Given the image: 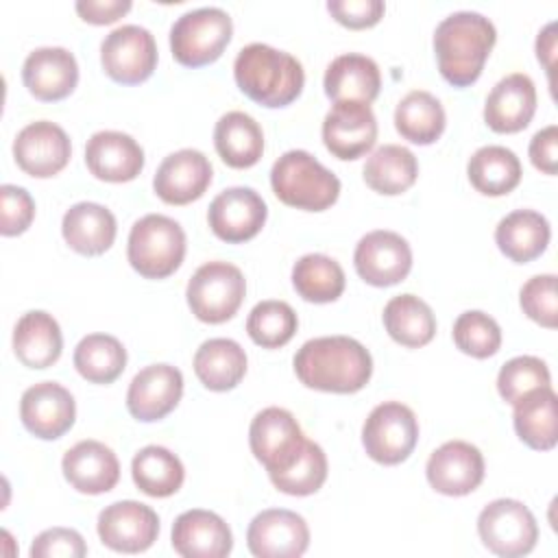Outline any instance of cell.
<instances>
[{"mask_svg": "<svg viewBox=\"0 0 558 558\" xmlns=\"http://www.w3.org/2000/svg\"><path fill=\"white\" fill-rule=\"evenodd\" d=\"M294 373L312 390L353 395L373 375L368 349L349 336H320L301 344L294 353Z\"/></svg>", "mask_w": 558, "mask_h": 558, "instance_id": "6da1fadb", "label": "cell"}, {"mask_svg": "<svg viewBox=\"0 0 558 558\" xmlns=\"http://www.w3.org/2000/svg\"><path fill=\"white\" fill-rule=\"evenodd\" d=\"M497 41L495 24L477 11H456L434 31V52L442 78L453 87L473 85Z\"/></svg>", "mask_w": 558, "mask_h": 558, "instance_id": "7a4b0ae2", "label": "cell"}, {"mask_svg": "<svg viewBox=\"0 0 558 558\" xmlns=\"http://www.w3.org/2000/svg\"><path fill=\"white\" fill-rule=\"evenodd\" d=\"M233 76L244 96L268 109L294 102L305 85V72L296 57L259 41L238 52Z\"/></svg>", "mask_w": 558, "mask_h": 558, "instance_id": "3957f363", "label": "cell"}, {"mask_svg": "<svg viewBox=\"0 0 558 558\" xmlns=\"http://www.w3.org/2000/svg\"><path fill=\"white\" fill-rule=\"evenodd\" d=\"M275 196L303 211H325L340 196V179L307 150H288L270 168Z\"/></svg>", "mask_w": 558, "mask_h": 558, "instance_id": "277c9868", "label": "cell"}, {"mask_svg": "<svg viewBox=\"0 0 558 558\" xmlns=\"http://www.w3.org/2000/svg\"><path fill=\"white\" fill-rule=\"evenodd\" d=\"M126 257L144 279H166L183 264L185 231L163 214H146L131 227Z\"/></svg>", "mask_w": 558, "mask_h": 558, "instance_id": "5b68a950", "label": "cell"}, {"mask_svg": "<svg viewBox=\"0 0 558 558\" xmlns=\"http://www.w3.org/2000/svg\"><path fill=\"white\" fill-rule=\"evenodd\" d=\"M233 35L231 15L220 7L192 9L177 17L170 28L172 57L185 68L214 63Z\"/></svg>", "mask_w": 558, "mask_h": 558, "instance_id": "8992f818", "label": "cell"}, {"mask_svg": "<svg viewBox=\"0 0 558 558\" xmlns=\"http://www.w3.org/2000/svg\"><path fill=\"white\" fill-rule=\"evenodd\" d=\"M246 294L242 270L229 262H207L187 281V305L192 314L209 325H220L235 316Z\"/></svg>", "mask_w": 558, "mask_h": 558, "instance_id": "52a82bcc", "label": "cell"}, {"mask_svg": "<svg viewBox=\"0 0 558 558\" xmlns=\"http://www.w3.org/2000/svg\"><path fill=\"white\" fill-rule=\"evenodd\" d=\"M418 442L416 414L401 401H384L362 425V445L371 460L392 466L410 458Z\"/></svg>", "mask_w": 558, "mask_h": 558, "instance_id": "ba28073f", "label": "cell"}, {"mask_svg": "<svg viewBox=\"0 0 558 558\" xmlns=\"http://www.w3.org/2000/svg\"><path fill=\"white\" fill-rule=\"evenodd\" d=\"M477 534L488 551L501 558H519L534 549L538 525L532 510L519 499H495L477 517Z\"/></svg>", "mask_w": 558, "mask_h": 558, "instance_id": "9c48e42d", "label": "cell"}, {"mask_svg": "<svg viewBox=\"0 0 558 558\" xmlns=\"http://www.w3.org/2000/svg\"><path fill=\"white\" fill-rule=\"evenodd\" d=\"M100 63L111 81L140 85L157 68L155 37L144 26L122 24L102 39Z\"/></svg>", "mask_w": 558, "mask_h": 558, "instance_id": "30bf717a", "label": "cell"}, {"mask_svg": "<svg viewBox=\"0 0 558 558\" xmlns=\"http://www.w3.org/2000/svg\"><path fill=\"white\" fill-rule=\"evenodd\" d=\"M305 434L294 414L286 408H264L248 427V445L257 462L270 473L283 471L294 462L305 445Z\"/></svg>", "mask_w": 558, "mask_h": 558, "instance_id": "8fae6325", "label": "cell"}, {"mask_svg": "<svg viewBox=\"0 0 558 558\" xmlns=\"http://www.w3.org/2000/svg\"><path fill=\"white\" fill-rule=\"evenodd\" d=\"M96 530L102 545L109 549L120 554H140L157 541L159 517L150 506L124 499L100 510Z\"/></svg>", "mask_w": 558, "mask_h": 558, "instance_id": "7c38bea8", "label": "cell"}, {"mask_svg": "<svg viewBox=\"0 0 558 558\" xmlns=\"http://www.w3.org/2000/svg\"><path fill=\"white\" fill-rule=\"evenodd\" d=\"M353 264L366 283L388 288L408 277L412 268V248L399 233L377 229L360 238L353 253Z\"/></svg>", "mask_w": 558, "mask_h": 558, "instance_id": "4fadbf2b", "label": "cell"}, {"mask_svg": "<svg viewBox=\"0 0 558 558\" xmlns=\"http://www.w3.org/2000/svg\"><path fill=\"white\" fill-rule=\"evenodd\" d=\"M246 545L257 558H299L310 547V527L292 510L268 508L248 523Z\"/></svg>", "mask_w": 558, "mask_h": 558, "instance_id": "5bb4252c", "label": "cell"}, {"mask_svg": "<svg viewBox=\"0 0 558 558\" xmlns=\"http://www.w3.org/2000/svg\"><path fill=\"white\" fill-rule=\"evenodd\" d=\"M268 209L264 198L253 187H227L211 203L207 211L209 229L216 238L229 244H240L255 238L264 222Z\"/></svg>", "mask_w": 558, "mask_h": 558, "instance_id": "9a60e30c", "label": "cell"}, {"mask_svg": "<svg viewBox=\"0 0 558 558\" xmlns=\"http://www.w3.org/2000/svg\"><path fill=\"white\" fill-rule=\"evenodd\" d=\"M377 140V118L366 102H333L323 120L325 148L342 159L364 157Z\"/></svg>", "mask_w": 558, "mask_h": 558, "instance_id": "2e32d148", "label": "cell"}, {"mask_svg": "<svg viewBox=\"0 0 558 558\" xmlns=\"http://www.w3.org/2000/svg\"><path fill=\"white\" fill-rule=\"evenodd\" d=\"M72 155L68 133L48 120L26 124L13 140V157L20 170L35 179L59 174Z\"/></svg>", "mask_w": 558, "mask_h": 558, "instance_id": "e0dca14e", "label": "cell"}, {"mask_svg": "<svg viewBox=\"0 0 558 558\" xmlns=\"http://www.w3.org/2000/svg\"><path fill=\"white\" fill-rule=\"evenodd\" d=\"M425 475L429 486L447 497L473 493L484 480V456L466 440H447L432 451Z\"/></svg>", "mask_w": 558, "mask_h": 558, "instance_id": "ac0fdd59", "label": "cell"}, {"mask_svg": "<svg viewBox=\"0 0 558 558\" xmlns=\"http://www.w3.org/2000/svg\"><path fill=\"white\" fill-rule=\"evenodd\" d=\"M183 375L170 364L144 366L129 384L126 410L142 423L161 421L181 401Z\"/></svg>", "mask_w": 558, "mask_h": 558, "instance_id": "d6986e66", "label": "cell"}, {"mask_svg": "<svg viewBox=\"0 0 558 558\" xmlns=\"http://www.w3.org/2000/svg\"><path fill=\"white\" fill-rule=\"evenodd\" d=\"M20 418L24 427L41 438H61L76 418V403L68 388L57 381H39L24 390L20 401Z\"/></svg>", "mask_w": 558, "mask_h": 558, "instance_id": "ffe728a7", "label": "cell"}, {"mask_svg": "<svg viewBox=\"0 0 558 558\" xmlns=\"http://www.w3.org/2000/svg\"><path fill=\"white\" fill-rule=\"evenodd\" d=\"M214 170L209 159L196 148H181L170 153L157 168L153 187L155 194L168 205H187L198 201L209 183Z\"/></svg>", "mask_w": 558, "mask_h": 558, "instance_id": "44dd1931", "label": "cell"}, {"mask_svg": "<svg viewBox=\"0 0 558 558\" xmlns=\"http://www.w3.org/2000/svg\"><path fill=\"white\" fill-rule=\"evenodd\" d=\"M22 81L28 94L37 100L57 102L74 92L78 83V63L68 48H35L24 59Z\"/></svg>", "mask_w": 558, "mask_h": 558, "instance_id": "7402d4cb", "label": "cell"}, {"mask_svg": "<svg viewBox=\"0 0 558 558\" xmlns=\"http://www.w3.org/2000/svg\"><path fill=\"white\" fill-rule=\"evenodd\" d=\"M172 547L183 558H225L231 554L233 536L220 514L192 508L174 519Z\"/></svg>", "mask_w": 558, "mask_h": 558, "instance_id": "603a6c76", "label": "cell"}, {"mask_svg": "<svg viewBox=\"0 0 558 558\" xmlns=\"http://www.w3.org/2000/svg\"><path fill=\"white\" fill-rule=\"evenodd\" d=\"M536 111L534 81L523 72H512L495 83L484 105V122L495 133L523 131Z\"/></svg>", "mask_w": 558, "mask_h": 558, "instance_id": "cb8c5ba5", "label": "cell"}, {"mask_svg": "<svg viewBox=\"0 0 558 558\" xmlns=\"http://www.w3.org/2000/svg\"><path fill=\"white\" fill-rule=\"evenodd\" d=\"M85 163L100 181L126 183L142 172L144 150L122 131H98L87 140Z\"/></svg>", "mask_w": 558, "mask_h": 558, "instance_id": "d4e9b609", "label": "cell"}, {"mask_svg": "<svg viewBox=\"0 0 558 558\" xmlns=\"http://www.w3.org/2000/svg\"><path fill=\"white\" fill-rule=\"evenodd\" d=\"M61 471L70 486L85 495L109 493L120 480V462L100 440H81L70 447L63 453Z\"/></svg>", "mask_w": 558, "mask_h": 558, "instance_id": "484cf974", "label": "cell"}, {"mask_svg": "<svg viewBox=\"0 0 558 558\" xmlns=\"http://www.w3.org/2000/svg\"><path fill=\"white\" fill-rule=\"evenodd\" d=\"M323 87L327 98H331L333 102L371 105L381 87L379 65L366 54H340L327 65Z\"/></svg>", "mask_w": 558, "mask_h": 558, "instance_id": "4316f807", "label": "cell"}, {"mask_svg": "<svg viewBox=\"0 0 558 558\" xmlns=\"http://www.w3.org/2000/svg\"><path fill=\"white\" fill-rule=\"evenodd\" d=\"M61 233L72 251L94 257L111 248L118 233V222L111 209L105 205L83 201L63 214Z\"/></svg>", "mask_w": 558, "mask_h": 558, "instance_id": "83f0119b", "label": "cell"}, {"mask_svg": "<svg viewBox=\"0 0 558 558\" xmlns=\"http://www.w3.org/2000/svg\"><path fill=\"white\" fill-rule=\"evenodd\" d=\"M63 351V336L52 314L33 310L22 314L13 329V353L28 368L52 366Z\"/></svg>", "mask_w": 558, "mask_h": 558, "instance_id": "f1b7e54d", "label": "cell"}, {"mask_svg": "<svg viewBox=\"0 0 558 558\" xmlns=\"http://www.w3.org/2000/svg\"><path fill=\"white\" fill-rule=\"evenodd\" d=\"M551 238L549 222L534 209H514L495 227L499 251L514 264H527L545 253Z\"/></svg>", "mask_w": 558, "mask_h": 558, "instance_id": "f546056e", "label": "cell"}, {"mask_svg": "<svg viewBox=\"0 0 558 558\" xmlns=\"http://www.w3.org/2000/svg\"><path fill=\"white\" fill-rule=\"evenodd\" d=\"M214 146L229 168H251L262 159L264 133L248 113L229 111L214 126Z\"/></svg>", "mask_w": 558, "mask_h": 558, "instance_id": "4dcf8cb0", "label": "cell"}, {"mask_svg": "<svg viewBox=\"0 0 558 558\" xmlns=\"http://www.w3.org/2000/svg\"><path fill=\"white\" fill-rule=\"evenodd\" d=\"M194 373L207 390L227 392L246 375V353L231 338H209L194 353Z\"/></svg>", "mask_w": 558, "mask_h": 558, "instance_id": "1f68e13d", "label": "cell"}, {"mask_svg": "<svg viewBox=\"0 0 558 558\" xmlns=\"http://www.w3.org/2000/svg\"><path fill=\"white\" fill-rule=\"evenodd\" d=\"M512 423L517 436L536 451H549L556 447V392L549 386L536 388L514 403Z\"/></svg>", "mask_w": 558, "mask_h": 558, "instance_id": "d6a6232c", "label": "cell"}, {"mask_svg": "<svg viewBox=\"0 0 558 558\" xmlns=\"http://www.w3.org/2000/svg\"><path fill=\"white\" fill-rule=\"evenodd\" d=\"M384 327L388 336L408 349H418L436 336V316L432 307L414 294H397L384 307Z\"/></svg>", "mask_w": 558, "mask_h": 558, "instance_id": "836d02e7", "label": "cell"}, {"mask_svg": "<svg viewBox=\"0 0 558 558\" xmlns=\"http://www.w3.org/2000/svg\"><path fill=\"white\" fill-rule=\"evenodd\" d=\"M362 174L373 192L397 196L414 185L418 177V161L410 148L384 144L371 153Z\"/></svg>", "mask_w": 558, "mask_h": 558, "instance_id": "e575fe53", "label": "cell"}, {"mask_svg": "<svg viewBox=\"0 0 558 558\" xmlns=\"http://www.w3.org/2000/svg\"><path fill=\"white\" fill-rule=\"evenodd\" d=\"M466 174L480 194L504 196L519 185L523 170L519 157L510 148L488 144L471 155Z\"/></svg>", "mask_w": 558, "mask_h": 558, "instance_id": "d590c367", "label": "cell"}, {"mask_svg": "<svg viewBox=\"0 0 558 558\" xmlns=\"http://www.w3.org/2000/svg\"><path fill=\"white\" fill-rule=\"evenodd\" d=\"M445 124L447 116L440 100L425 89L405 94L395 109V129L412 144H434L442 135Z\"/></svg>", "mask_w": 558, "mask_h": 558, "instance_id": "8d00e7d4", "label": "cell"}, {"mask_svg": "<svg viewBox=\"0 0 558 558\" xmlns=\"http://www.w3.org/2000/svg\"><path fill=\"white\" fill-rule=\"evenodd\" d=\"M131 475L135 486L148 497H170L181 488L185 469L179 456L170 449L161 445H148L133 456Z\"/></svg>", "mask_w": 558, "mask_h": 558, "instance_id": "74e56055", "label": "cell"}, {"mask_svg": "<svg viewBox=\"0 0 558 558\" xmlns=\"http://www.w3.org/2000/svg\"><path fill=\"white\" fill-rule=\"evenodd\" d=\"M342 266L323 253H307L292 266V286L296 294L310 303H331L344 292Z\"/></svg>", "mask_w": 558, "mask_h": 558, "instance_id": "f35d334b", "label": "cell"}, {"mask_svg": "<svg viewBox=\"0 0 558 558\" xmlns=\"http://www.w3.org/2000/svg\"><path fill=\"white\" fill-rule=\"evenodd\" d=\"M72 360L83 379L92 384H111L126 366V349L116 336L89 333L81 338Z\"/></svg>", "mask_w": 558, "mask_h": 558, "instance_id": "ab89813d", "label": "cell"}, {"mask_svg": "<svg viewBox=\"0 0 558 558\" xmlns=\"http://www.w3.org/2000/svg\"><path fill=\"white\" fill-rule=\"evenodd\" d=\"M299 318L292 305L286 301H259L248 318H246V331L251 340L264 349H279L292 340L296 333Z\"/></svg>", "mask_w": 558, "mask_h": 558, "instance_id": "60d3db41", "label": "cell"}, {"mask_svg": "<svg viewBox=\"0 0 558 558\" xmlns=\"http://www.w3.org/2000/svg\"><path fill=\"white\" fill-rule=\"evenodd\" d=\"M272 486L286 495H314L327 480V456L314 440H305L301 453L283 471L268 475Z\"/></svg>", "mask_w": 558, "mask_h": 558, "instance_id": "b9f144b4", "label": "cell"}, {"mask_svg": "<svg viewBox=\"0 0 558 558\" xmlns=\"http://www.w3.org/2000/svg\"><path fill=\"white\" fill-rule=\"evenodd\" d=\"M453 342L462 353L486 360L499 351L501 329L493 316L480 310H469L453 323Z\"/></svg>", "mask_w": 558, "mask_h": 558, "instance_id": "7bdbcfd3", "label": "cell"}, {"mask_svg": "<svg viewBox=\"0 0 558 558\" xmlns=\"http://www.w3.org/2000/svg\"><path fill=\"white\" fill-rule=\"evenodd\" d=\"M551 375L547 364L536 355H517L508 360L497 375V390L506 403H517L527 392L549 386Z\"/></svg>", "mask_w": 558, "mask_h": 558, "instance_id": "ee69618b", "label": "cell"}, {"mask_svg": "<svg viewBox=\"0 0 558 558\" xmlns=\"http://www.w3.org/2000/svg\"><path fill=\"white\" fill-rule=\"evenodd\" d=\"M519 305L527 318L541 327L554 329L558 325L556 275H536L527 279L519 292Z\"/></svg>", "mask_w": 558, "mask_h": 558, "instance_id": "f6af8a7d", "label": "cell"}, {"mask_svg": "<svg viewBox=\"0 0 558 558\" xmlns=\"http://www.w3.org/2000/svg\"><path fill=\"white\" fill-rule=\"evenodd\" d=\"M0 209H2L0 233L7 238L24 233L35 218L33 196L24 187H17L11 183H4L0 187Z\"/></svg>", "mask_w": 558, "mask_h": 558, "instance_id": "bcb514c9", "label": "cell"}, {"mask_svg": "<svg viewBox=\"0 0 558 558\" xmlns=\"http://www.w3.org/2000/svg\"><path fill=\"white\" fill-rule=\"evenodd\" d=\"M28 554L31 558H83L87 554V545L83 536L72 527H50L35 536Z\"/></svg>", "mask_w": 558, "mask_h": 558, "instance_id": "7dc6e473", "label": "cell"}, {"mask_svg": "<svg viewBox=\"0 0 558 558\" xmlns=\"http://www.w3.org/2000/svg\"><path fill=\"white\" fill-rule=\"evenodd\" d=\"M327 11L338 24L360 31L375 26L384 17L386 4L381 0H329Z\"/></svg>", "mask_w": 558, "mask_h": 558, "instance_id": "c3c4849f", "label": "cell"}, {"mask_svg": "<svg viewBox=\"0 0 558 558\" xmlns=\"http://www.w3.org/2000/svg\"><path fill=\"white\" fill-rule=\"evenodd\" d=\"M530 161L536 170L545 174H556L558 170V126L549 124L534 133L530 142Z\"/></svg>", "mask_w": 558, "mask_h": 558, "instance_id": "681fc988", "label": "cell"}, {"mask_svg": "<svg viewBox=\"0 0 558 558\" xmlns=\"http://www.w3.org/2000/svg\"><path fill=\"white\" fill-rule=\"evenodd\" d=\"M81 20L89 24H111L131 9V0H78L74 4Z\"/></svg>", "mask_w": 558, "mask_h": 558, "instance_id": "f907efd6", "label": "cell"}, {"mask_svg": "<svg viewBox=\"0 0 558 558\" xmlns=\"http://www.w3.org/2000/svg\"><path fill=\"white\" fill-rule=\"evenodd\" d=\"M554 31H556V24L549 22L536 37V57L545 65L549 76H551V70H554V59H556V35H554Z\"/></svg>", "mask_w": 558, "mask_h": 558, "instance_id": "816d5d0a", "label": "cell"}]
</instances>
